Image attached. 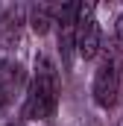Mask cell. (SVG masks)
<instances>
[{"label":"cell","mask_w":123,"mask_h":126,"mask_svg":"<svg viewBox=\"0 0 123 126\" xmlns=\"http://www.w3.org/2000/svg\"><path fill=\"white\" fill-rule=\"evenodd\" d=\"M120 126H123V117H120Z\"/></svg>","instance_id":"10"},{"label":"cell","mask_w":123,"mask_h":126,"mask_svg":"<svg viewBox=\"0 0 123 126\" xmlns=\"http://www.w3.org/2000/svg\"><path fill=\"white\" fill-rule=\"evenodd\" d=\"M76 50H79V56L85 62H91L103 50L100 24L94 18V3H79L76 6Z\"/></svg>","instance_id":"3"},{"label":"cell","mask_w":123,"mask_h":126,"mask_svg":"<svg viewBox=\"0 0 123 126\" xmlns=\"http://www.w3.org/2000/svg\"><path fill=\"white\" fill-rule=\"evenodd\" d=\"M56 106H59V73L47 56H38L30 91H27V103H24V117L47 120V117H53Z\"/></svg>","instance_id":"1"},{"label":"cell","mask_w":123,"mask_h":126,"mask_svg":"<svg viewBox=\"0 0 123 126\" xmlns=\"http://www.w3.org/2000/svg\"><path fill=\"white\" fill-rule=\"evenodd\" d=\"M76 6L79 3H64L56 9V21L59 24V53L64 67H70V59H73V47H76Z\"/></svg>","instance_id":"4"},{"label":"cell","mask_w":123,"mask_h":126,"mask_svg":"<svg viewBox=\"0 0 123 126\" xmlns=\"http://www.w3.org/2000/svg\"><path fill=\"white\" fill-rule=\"evenodd\" d=\"M117 50L123 53V15L117 18Z\"/></svg>","instance_id":"8"},{"label":"cell","mask_w":123,"mask_h":126,"mask_svg":"<svg viewBox=\"0 0 123 126\" xmlns=\"http://www.w3.org/2000/svg\"><path fill=\"white\" fill-rule=\"evenodd\" d=\"M120 94V62H117V50H103V59L97 64L94 73V103L103 109H111Z\"/></svg>","instance_id":"2"},{"label":"cell","mask_w":123,"mask_h":126,"mask_svg":"<svg viewBox=\"0 0 123 126\" xmlns=\"http://www.w3.org/2000/svg\"><path fill=\"white\" fill-rule=\"evenodd\" d=\"M56 21V6H47V3H32L30 6V27L38 35L50 30V24Z\"/></svg>","instance_id":"7"},{"label":"cell","mask_w":123,"mask_h":126,"mask_svg":"<svg viewBox=\"0 0 123 126\" xmlns=\"http://www.w3.org/2000/svg\"><path fill=\"white\" fill-rule=\"evenodd\" d=\"M24 30V6H0V47H15Z\"/></svg>","instance_id":"5"},{"label":"cell","mask_w":123,"mask_h":126,"mask_svg":"<svg viewBox=\"0 0 123 126\" xmlns=\"http://www.w3.org/2000/svg\"><path fill=\"white\" fill-rule=\"evenodd\" d=\"M9 126H24V123H9Z\"/></svg>","instance_id":"9"},{"label":"cell","mask_w":123,"mask_h":126,"mask_svg":"<svg viewBox=\"0 0 123 126\" xmlns=\"http://www.w3.org/2000/svg\"><path fill=\"white\" fill-rule=\"evenodd\" d=\"M21 85H24V67H21L18 62L0 59V111L9 109L12 97L18 94Z\"/></svg>","instance_id":"6"}]
</instances>
